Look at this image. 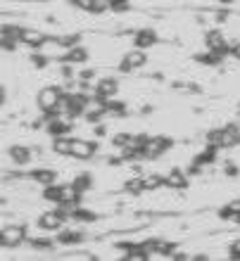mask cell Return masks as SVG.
<instances>
[{"label":"cell","mask_w":240,"mask_h":261,"mask_svg":"<svg viewBox=\"0 0 240 261\" xmlns=\"http://www.w3.org/2000/svg\"><path fill=\"white\" fill-rule=\"evenodd\" d=\"M62 97V90L57 86H48V88L38 90V97H36V102H38V110L45 114V117H53L57 110V102H60Z\"/></svg>","instance_id":"obj_1"},{"label":"cell","mask_w":240,"mask_h":261,"mask_svg":"<svg viewBox=\"0 0 240 261\" xmlns=\"http://www.w3.org/2000/svg\"><path fill=\"white\" fill-rule=\"evenodd\" d=\"M169 147H172V140H169V138H164V136L145 138L143 150H140V157H143V159H157V157H162Z\"/></svg>","instance_id":"obj_2"},{"label":"cell","mask_w":240,"mask_h":261,"mask_svg":"<svg viewBox=\"0 0 240 261\" xmlns=\"http://www.w3.org/2000/svg\"><path fill=\"white\" fill-rule=\"evenodd\" d=\"M67 219L69 216H67V212H64V206H60V209L41 214V216H38V228H41V230H60Z\"/></svg>","instance_id":"obj_3"},{"label":"cell","mask_w":240,"mask_h":261,"mask_svg":"<svg viewBox=\"0 0 240 261\" xmlns=\"http://www.w3.org/2000/svg\"><path fill=\"white\" fill-rule=\"evenodd\" d=\"M98 145L90 143V140H83V138H71V147H69V157L79 159V162H88L93 154H95Z\"/></svg>","instance_id":"obj_4"},{"label":"cell","mask_w":240,"mask_h":261,"mask_svg":"<svg viewBox=\"0 0 240 261\" xmlns=\"http://www.w3.org/2000/svg\"><path fill=\"white\" fill-rule=\"evenodd\" d=\"M205 43H207V50H214V53H219V55H231V45H228L226 36H224V31H219V29H212V31H207L205 36Z\"/></svg>","instance_id":"obj_5"},{"label":"cell","mask_w":240,"mask_h":261,"mask_svg":"<svg viewBox=\"0 0 240 261\" xmlns=\"http://www.w3.org/2000/svg\"><path fill=\"white\" fill-rule=\"evenodd\" d=\"M24 238H27V230L21 226H7L0 230V247H19L21 242H24Z\"/></svg>","instance_id":"obj_6"},{"label":"cell","mask_w":240,"mask_h":261,"mask_svg":"<svg viewBox=\"0 0 240 261\" xmlns=\"http://www.w3.org/2000/svg\"><path fill=\"white\" fill-rule=\"evenodd\" d=\"M107 114V100L103 97H88L86 102V110H83V119L86 121H100V119Z\"/></svg>","instance_id":"obj_7"},{"label":"cell","mask_w":240,"mask_h":261,"mask_svg":"<svg viewBox=\"0 0 240 261\" xmlns=\"http://www.w3.org/2000/svg\"><path fill=\"white\" fill-rule=\"evenodd\" d=\"M143 64H148V57H145L143 50H131L129 55L122 60V64H119V71L122 74H129V71H133V69H140Z\"/></svg>","instance_id":"obj_8"},{"label":"cell","mask_w":240,"mask_h":261,"mask_svg":"<svg viewBox=\"0 0 240 261\" xmlns=\"http://www.w3.org/2000/svg\"><path fill=\"white\" fill-rule=\"evenodd\" d=\"M81 195L74 188V183H69V186H60V206H64V209H74V206H79V202H81Z\"/></svg>","instance_id":"obj_9"},{"label":"cell","mask_w":240,"mask_h":261,"mask_svg":"<svg viewBox=\"0 0 240 261\" xmlns=\"http://www.w3.org/2000/svg\"><path fill=\"white\" fill-rule=\"evenodd\" d=\"M95 95L98 97H103V100H112V97L117 95V90H119V83L114 81V79H103V81H98L95 83Z\"/></svg>","instance_id":"obj_10"},{"label":"cell","mask_w":240,"mask_h":261,"mask_svg":"<svg viewBox=\"0 0 240 261\" xmlns=\"http://www.w3.org/2000/svg\"><path fill=\"white\" fill-rule=\"evenodd\" d=\"M157 43V34L152 31V29H140L136 36H133V45L138 50H145V48H152Z\"/></svg>","instance_id":"obj_11"},{"label":"cell","mask_w":240,"mask_h":261,"mask_svg":"<svg viewBox=\"0 0 240 261\" xmlns=\"http://www.w3.org/2000/svg\"><path fill=\"white\" fill-rule=\"evenodd\" d=\"M19 43H24V45H31V48H41L43 43H48V38H45L41 31H36V29H21Z\"/></svg>","instance_id":"obj_12"},{"label":"cell","mask_w":240,"mask_h":261,"mask_svg":"<svg viewBox=\"0 0 240 261\" xmlns=\"http://www.w3.org/2000/svg\"><path fill=\"white\" fill-rule=\"evenodd\" d=\"M164 186L176 188V190H183V188H188V176H185L183 171H179V169H174V171L164 178Z\"/></svg>","instance_id":"obj_13"},{"label":"cell","mask_w":240,"mask_h":261,"mask_svg":"<svg viewBox=\"0 0 240 261\" xmlns=\"http://www.w3.org/2000/svg\"><path fill=\"white\" fill-rule=\"evenodd\" d=\"M86 60H88V53H86L81 45H71V48H69V53L64 55V62H67V64H83Z\"/></svg>","instance_id":"obj_14"},{"label":"cell","mask_w":240,"mask_h":261,"mask_svg":"<svg viewBox=\"0 0 240 261\" xmlns=\"http://www.w3.org/2000/svg\"><path fill=\"white\" fill-rule=\"evenodd\" d=\"M10 157H12L14 164H27L29 159H31V152L24 145H14V147H10Z\"/></svg>","instance_id":"obj_15"},{"label":"cell","mask_w":240,"mask_h":261,"mask_svg":"<svg viewBox=\"0 0 240 261\" xmlns=\"http://www.w3.org/2000/svg\"><path fill=\"white\" fill-rule=\"evenodd\" d=\"M69 147H71V138L69 136H53V150H55L57 154L69 157Z\"/></svg>","instance_id":"obj_16"},{"label":"cell","mask_w":240,"mask_h":261,"mask_svg":"<svg viewBox=\"0 0 240 261\" xmlns=\"http://www.w3.org/2000/svg\"><path fill=\"white\" fill-rule=\"evenodd\" d=\"M81 240H83V233H79V230H62V233L57 235V242H60V245H79Z\"/></svg>","instance_id":"obj_17"},{"label":"cell","mask_w":240,"mask_h":261,"mask_svg":"<svg viewBox=\"0 0 240 261\" xmlns=\"http://www.w3.org/2000/svg\"><path fill=\"white\" fill-rule=\"evenodd\" d=\"M31 178L38 180V183H43V186H50V183H55V171H50V169H38V171L31 173Z\"/></svg>","instance_id":"obj_18"},{"label":"cell","mask_w":240,"mask_h":261,"mask_svg":"<svg viewBox=\"0 0 240 261\" xmlns=\"http://www.w3.org/2000/svg\"><path fill=\"white\" fill-rule=\"evenodd\" d=\"M238 214H240V199H233V202H228V204L221 209L219 216H221V219H231V221H233Z\"/></svg>","instance_id":"obj_19"},{"label":"cell","mask_w":240,"mask_h":261,"mask_svg":"<svg viewBox=\"0 0 240 261\" xmlns=\"http://www.w3.org/2000/svg\"><path fill=\"white\" fill-rule=\"evenodd\" d=\"M69 216H71L74 221H83V223H90V221H95V214H93V212H86V209H79V206H74Z\"/></svg>","instance_id":"obj_20"},{"label":"cell","mask_w":240,"mask_h":261,"mask_svg":"<svg viewBox=\"0 0 240 261\" xmlns=\"http://www.w3.org/2000/svg\"><path fill=\"white\" fill-rule=\"evenodd\" d=\"M164 186V176H143V188L145 190H157Z\"/></svg>","instance_id":"obj_21"},{"label":"cell","mask_w":240,"mask_h":261,"mask_svg":"<svg viewBox=\"0 0 240 261\" xmlns=\"http://www.w3.org/2000/svg\"><path fill=\"white\" fill-rule=\"evenodd\" d=\"M43 199H48V202H55V204H60V186H55V183L45 186V190H43Z\"/></svg>","instance_id":"obj_22"},{"label":"cell","mask_w":240,"mask_h":261,"mask_svg":"<svg viewBox=\"0 0 240 261\" xmlns=\"http://www.w3.org/2000/svg\"><path fill=\"white\" fill-rule=\"evenodd\" d=\"M90 186H93V178H90L88 173H81V176L74 180V188L79 190V193H86V190H90Z\"/></svg>","instance_id":"obj_23"},{"label":"cell","mask_w":240,"mask_h":261,"mask_svg":"<svg viewBox=\"0 0 240 261\" xmlns=\"http://www.w3.org/2000/svg\"><path fill=\"white\" fill-rule=\"evenodd\" d=\"M126 190H129V193H133V195L145 193V188H143V178H133V180H129V183H126Z\"/></svg>","instance_id":"obj_24"},{"label":"cell","mask_w":240,"mask_h":261,"mask_svg":"<svg viewBox=\"0 0 240 261\" xmlns=\"http://www.w3.org/2000/svg\"><path fill=\"white\" fill-rule=\"evenodd\" d=\"M129 3H131V0H107L110 10H117V12H122V10H129Z\"/></svg>","instance_id":"obj_25"},{"label":"cell","mask_w":240,"mask_h":261,"mask_svg":"<svg viewBox=\"0 0 240 261\" xmlns=\"http://www.w3.org/2000/svg\"><path fill=\"white\" fill-rule=\"evenodd\" d=\"M31 245H34L36 249H53V242L43 240V238H34V240H31Z\"/></svg>","instance_id":"obj_26"},{"label":"cell","mask_w":240,"mask_h":261,"mask_svg":"<svg viewBox=\"0 0 240 261\" xmlns=\"http://www.w3.org/2000/svg\"><path fill=\"white\" fill-rule=\"evenodd\" d=\"M228 256H231V259H235V261H240V238L233 242V245H231V249H228Z\"/></svg>","instance_id":"obj_27"},{"label":"cell","mask_w":240,"mask_h":261,"mask_svg":"<svg viewBox=\"0 0 240 261\" xmlns=\"http://www.w3.org/2000/svg\"><path fill=\"white\" fill-rule=\"evenodd\" d=\"M129 138L131 136H126V133H119V136H114L112 140H114V145H119V147H124V145L129 143Z\"/></svg>","instance_id":"obj_28"},{"label":"cell","mask_w":240,"mask_h":261,"mask_svg":"<svg viewBox=\"0 0 240 261\" xmlns=\"http://www.w3.org/2000/svg\"><path fill=\"white\" fill-rule=\"evenodd\" d=\"M226 176L235 178V176H238V166H235V164H226Z\"/></svg>","instance_id":"obj_29"},{"label":"cell","mask_w":240,"mask_h":261,"mask_svg":"<svg viewBox=\"0 0 240 261\" xmlns=\"http://www.w3.org/2000/svg\"><path fill=\"white\" fill-rule=\"evenodd\" d=\"M231 55H233L235 60L240 62V43H235V45H233V50H231Z\"/></svg>","instance_id":"obj_30"},{"label":"cell","mask_w":240,"mask_h":261,"mask_svg":"<svg viewBox=\"0 0 240 261\" xmlns=\"http://www.w3.org/2000/svg\"><path fill=\"white\" fill-rule=\"evenodd\" d=\"M5 102V88H3V86H0V105Z\"/></svg>","instance_id":"obj_31"},{"label":"cell","mask_w":240,"mask_h":261,"mask_svg":"<svg viewBox=\"0 0 240 261\" xmlns=\"http://www.w3.org/2000/svg\"><path fill=\"white\" fill-rule=\"evenodd\" d=\"M221 5H233V3H238V0H219Z\"/></svg>","instance_id":"obj_32"},{"label":"cell","mask_w":240,"mask_h":261,"mask_svg":"<svg viewBox=\"0 0 240 261\" xmlns=\"http://www.w3.org/2000/svg\"><path fill=\"white\" fill-rule=\"evenodd\" d=\"M233 221H235V223H240V214H238V216H235V219H233Z\"/></svg>","instance_id":"obj_33"},{"label":"cell","mask_w":240,"mask_h":261,"mask_svg":"<svg viewBox=\"0 0 240 261\" xmlns=\"http://www.w3.org/2000/svg\"><path fill=\"white\" fill-rule=\"evenodd\" d=\"M69 3H71V5H74V3H76V0H69Z\"/></svg>","instance_id":"obj_34"}]
</instances>
